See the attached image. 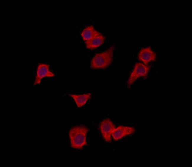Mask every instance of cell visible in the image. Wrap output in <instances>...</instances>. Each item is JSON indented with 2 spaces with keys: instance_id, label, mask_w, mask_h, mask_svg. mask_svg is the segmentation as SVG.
<instances>
[{
  "instance_id": "cell-1",
  "label": "cell",
  "mask_w": 192,
  "mask_h": 167,
  "mask_svg": "<svg viewBox=\"0 0 192 167\" xmlns=\"http://www.w3.org/2000/svg\"><path fill=\"white\" fill-rule=\"evenodd\" d=\"M89 130L83 125L76 126L71 128L69 133L71 147L82 150L84 146L87 145L86 135Z\"/></svg>"
},
{
  "instance_id": "cell-2",
  "label": "cell",
  "mask_w": 192,
  "mask_h": 167,
  "mask_svg": "<svg viewBox=\"0 0 192 167\" xmlns=\"http://www.w3.org/2000/svg\"><path fill=\"white\" fill-rule=\"evenodd\" d=\"M114 46L113 45L105 51L96 54L92 59L90 66L92 69H105L109 66L113 60Z\"/></svg>"
},
{
  "instance_id": "cell-3",
  "label": "cell",
  "mask_w": 192,
  "mask_h": 167,
  "mask_svg": "<svg viewBox=\"0 0 192 167\" xmlns=\"http://www.w3.org/2000/svg\"><path fill=\"white\" fill-rule=\"evenodd\" d=\"M150 67V66L146 65L141 63H136L133 70L127 81V87L128 88H130L131 86L138 78L146 77Z\"/></svg>"
},
{
  "instance_id": "cell-4",
  "label": "cell",
  "mask_w": 192,
  "mask_h": 167,
  "mask_svg": "<svg viewBox=\"0 0 192 167\" xmlns=\"http://www.w3.org/2000/svg\"><path fill=\"white\" fill-rule=\"evenodd\" d=\"M115 128V125L109 118H105L101 122L99 129L102 137L105 141L108 143L111 142V133Z\"/></svg>"
},
{
  "instance_id": "cell-5",
  "label": "cell",
  "mask_w": 192,
  "mask_h": 167,
  "mask_svg": "<svg viewBox=\"0 0 192 167\" xmlns=\"http://www.w3.org/2000/svg\"><path fill=\"white\" fill-rule=\"evenodd\" d=\"M135 129L131 127L120 126L112 131V136L115 141H117L123 137L133 133Z\"/></svg>"
},
{
  "instance_id": "cell-6",
  "label": "cell",
  "mask_w": 192,
  "mask_h": 167,
  "mask_svg": "<svg viewBox=\"0 0 192 167\" xmlns=\"http://www.w3.org/2000/svg\"><path fill=\"white\" fill-rule=\"evenodd\" d=\"M49 65L48 64L43 63L39 64L34 85L40 84L41 79L43 77H51L54 76V74L49 71Z\"/></svg>"
},
{
  "instance_id": "cell-7",
  "label": "cell",
  "mask_w": 192,
  "mask_h": 167,
  "mask_svg": "<svg viewBox=\"0 0 192 167\" xmlns=\"http://www.w3.org/2000/svg\"><path fill=\"white\" fill-rule=\"evenodd\" d=\"M139 60L143 62L145 64L151 61H154L156 59V55L150 47L143 48L140 51L138 55Z\"/></svg>"
},
{
  "instance_id": "cell-8",
  "label": "cell",
  "mask_w": 192,
  "mask_h": 167,
  "mask_svg": "<svg viewBox=\"0 0 192 167\" xmlns=\"http://www.w3.org/2000/svg\"><path fill=\"white\" fill-rule=\"evenodd\" d=\"M105 39V37L100 32L90 40L85 41L86 47L91 49L96 48L104 42Z\"/></svg>"
},
{
  "instance_id": "cell-9",
  "label": "cell",
  "mask_w": 192,
  "mask_h": 167,
  "mask_svg": "<svg viewBox=\"0 0 192 167\" xmlns=\"http://www.w3.org/2000/svg\"><path fill=\"white\" fill-rule=\"evenodd\" d=\"M91 94V93H88L79 95L70 94L69 95L74 99L77 107H80L85 105L90 98Z\"/></svg>"
},
{
  "instance_id": "cell-10",
  "label": "cell",
  "mask_w": 192,
  "mask_h": 167,
  "mask_svg": "<svg viewBox=\"0 0 192 167\" xmlns=\"http://www.w3.org/2000/svg\"><path fill=\"white\" fill-rule=\"evenodd\" d=\"M100 32L95 29L92 25L89 26L82 31L81 35L83 39L85 41L88 40L98 34Z\"/></svg>"
}]
</instances>
